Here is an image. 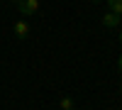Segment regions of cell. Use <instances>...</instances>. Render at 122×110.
<instances>
[{
	"label": "cell",
	"instance_id": "obj_1",
	"mask_svg": "<svg viewBox=\"0 0 122 110\" xmlns=\"http://www.w3.org/2000/svg\"><path fill=\"white\" fill-rule=\"evenodd\" d=\"M15 7L22 17H32L34 12H39V0H20Z\"/></svg>",
	"mask_w": 122,
	"mask_h": 110
},
{
	"label": "cell",
	"instance_id": "obj_2",
	"mask_svg": "<svg viewBox=\"0 0 122 110\" xmlns=\"http://www.w3.org/2000/svg\"><path fill=\"white\" fill-rule=\"evenodd\" d=\"M12 32H15V37L20 39V42H25V39H29V34H32V27H29L27 20H15Z\"/></svg>",
	"mask_w": 122,
	"mask_h": 110
},
{
	"label": "cell",
	"instance_id": "obj_3",
	"mask_svg": "<svg viewBox=\"0 0 122 110\" xmlns=\"http://www.w3.org/2000/svg\"><path fill=\"white\" fill-rule=\"evenodd\" d=\"M120 22H122V20H120V17H117L115 12H107V15H103V25H105L107 29H115V27H117Z\"/></svg>",
	"mask_w": 122,
	"mask_h": 110
},
{
	"label": "cell",
	"instance_id": "obj_4",
	"mask_svg": "<svg viewBox=\"0 0 122 110\" xmlns=\"http://www.w3.org/2000/svg\"><path fill=\"white\" fill-rule=\"evenodd\" d=\"M107 7H110V12H115L120 20H122V0H105Z\"/></svg>",
	"mask_w": 122,
	"mask_h": 110
},
{
	"label": "cell",
	"instance_id": "obj_5",
	"mask_svg": "<svg viewBox=\"0 0 122 110\" xmlns=\"http://www.w3.org/2000/svg\"><path fill=\"white\" fill-rule=\"evenodd\" d=\"M59 105H61V110H76V108H73V100H71L68 95H64V98H61V100H59Z\"/></svg>",
	"mask_w": 122,
	"mask_h": 110
},
{
	"label": "cell",
	"instance_id": "obj_6",
	"mask_svg": "<svg viewBox=\"0 0 122 110\" xmlns=\"http://www.w3.org/2000/svg\"><path fill=\"white\" fill-rule=\"evenodd\" d=\"M117 68H120V71H122V56L117 59Z\"/></svg>",
	"mask_w": 122,
	"mask_h": 110
},
{
	"label": "cell",
	"instance_id": "obj_7",
	"mask_svg": "<svg viewBox=\"0 0 122 110\" xmlns=\"http://www.w3.org/2000/svg\"><path fill=\"white\" fill-rule=\"evenodd\" d=\"M10 3H12V5H17V3H20V0H10Z\"/></svg>",
	"mask_w": 122,
	"mask_h": 110
},
{
	"label": "cell",
	"instance_id": "obj_8",
	"mask_svg": "<svg viewBox=\"0 0 122 110\" xmlns=\"http://www.w3.org/2000/svg\"><path fill=\"white\" fill-rule=\"evenodd\" d=\"M98 3H100V0H93V5H98Z\"/></svg>",
	"mask_w": 122,
	"mask_h": 110
},
{
	"label": "cell",
	"instance_id": "obj_9",
	"mask_svg": "<svg viewBox=\"0 0 122 110\" xmlns=\"http://www.w3.org/2000/svg\"><path fill=\"white\" fill-rule=\"evenodd\" d=\"M120 93H122V86H120Z\"/></svg>",
	"mask_w": 122,
	"mask_h": 110
},
{
	"label": "cell",
	"instance_id": "obj_10",
	"mask_svg": "<svg viewBox=\"0 0 122 110\" xmlns=\"http://www.w3.org/2000/svg\"><path fill=\"white\" fill-rule=\"evenodd\" d=\"M120 42H122V34H120Z\"/></svg>",
	"mask_w": 122,
	"mask_h": 110
}]
</instances>
